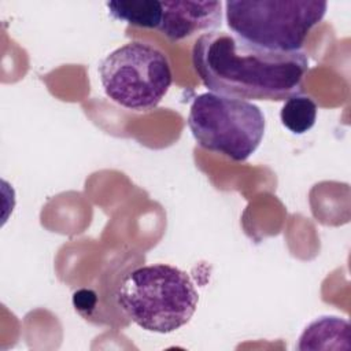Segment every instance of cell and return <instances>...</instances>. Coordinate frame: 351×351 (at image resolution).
<instances>
[{
    "instance_id": "cell-2",
    "label": "cell",
    "mask_w": 351,
    "mask_h": 351,
    "mask_svg": "<svg viewBox=\"0 0 351 351\" xmlns=\"http://www.w3.org/2000/svg\"><path fill=\"white\" fill-rule=\"evenodd\" d=\"M115 302L141 329L170 333L191 321L199 293L186 271L155 263L129 271L115 289Z\"/></svg>"
},
{
    "instance_id": "cell-3",
    "label": "cell",
    "mask_w": 351,
    "mask_h": 351,
    "mask_svg": "<svg viewBox=\"0 0 351 351\" xmlns=\"http://www.w3.org/2000/svg\"><path fill=\"white\" fill-rule=\"evenodd\" d=\"M326 1L259 0L225 3L226 25L233 34L261 48L300 51L306 37L325 16Z\"/></svg>"
},
{
    "instance_id": "cell-4",
    "label": "cell",
    "mask_w": 351,
    "mask_h": 351,
    "mask_svg": "<svg viewBox=\"0 0 351 351\" xmlns=\"http://www.w3.org/2000/svg\"><path fill=\"white\" fill-rule=\"evenodd\" d=\"M188 126L202 148L244 162L259 147L266 121L251 101L206 92L193 99Z\"/></svg>"
},
{
    "instance_id": "cell-6",
    "label": "cell",
    "mask_w": 351,
    "mask_h": 351,
    "mask_svg": "<svg viewBox=\"0 0 351 351\" xmlns=\"http://www.w3.org/2000/svg\"><path fill=\"white\" fill-rule=\"evenodd\" d=\"M162 18L156 30L177 43L200 32H214L221 25V1H160Z\"/></svg>"
},
{
    "instance_id": "cell-8",
    "label": "cell",
    "mask_w": 351,
    "mask_h": 351,
    "mask_svg": "<svg viewBox=\"0 0 351 351\" xmlns=\"http://www.w3.org/2000/svg\"><path fill=\"white\" fill-rule=\"evenodd\" d=\"M108 14L122 22L138 27L158 29L162 18V5L158 0L107 1Z\"/></svg>"
},
{
    "instance_id": "cell-9",
    "label": "cell",
    "mask_w": 351,
    "mask_h": 351,
    "mask_svg": "<svg viewBox=\"0 0 351 351\" xmlns=\"http://www.w3.org/2000/svg\"><path fill=\"white\" fill-rule=\"evenodd\" d=\"M317 111L318 106L310 96L298 93L284 101L280 119L289 132L303 134L315 125Z\"/></svg>"
},
{
    "instance_id": "cell-7",
    "label": "cell",
    "mask_w": 351,
    "mask_h": 351,
    "mask_svg": "<svg viewBox=\"0 0 351 351\" xmlns=\"http://www.w3.org/2000/svg\"><path fill=\"white\" fill-rule=\"evenodd\" d=\"M340 340H350V324L347 319L335 315H324L306 326L299 337V350L329 348L328 341H335L341 348Z\"/></svg>"
},
{
    "instance_id": "cell-5",
    "label": "cell",
    "mask_w": 351,
    "mask_h": 351,
    "mask_svg": "<svg viewBox=\"0 0 351 351\" xmlns=\"http://www.w3.org/2000/svg\"><path fill=\"white\" fill-rule=\"evenodd\" d=\"M99 75L107 97L133 111L154 110L173 82L166 53L140 40L126 43L101 59Z\"/></svg>"
},
{
    "instance_id": "cell-10",
    "label": "cell",
    "mask_w": 351,
    "mask_h": 351,
    "mask_svg": "<svg viewBox=\"0 0 351 351\" xmlns=\"http://www.w3.org/2000/svg\"><path fill=\"white\" fill-rule=\"evenodd\" d=\"M96 295L89 289H80L74 293V306L78 311H88L95 307Z\"/></svg>"
},
{
    "instance_id": "cell-1",
    "label": "cell",
    "mask_w": 351,
    "mask_h": 351,
    "mask_svg": "<svg viewBox=\"0 0 351 351\" xmlns=\"http://www.w3.org/2000/svg\"><path fill=\"white\" fill-rule=\"evenodd\" d=\"M192 66L210 92L247 101H285L300 93L310 62L303 51H271L214 30L193 44Z\"/></svg>"
}]
</instances>
